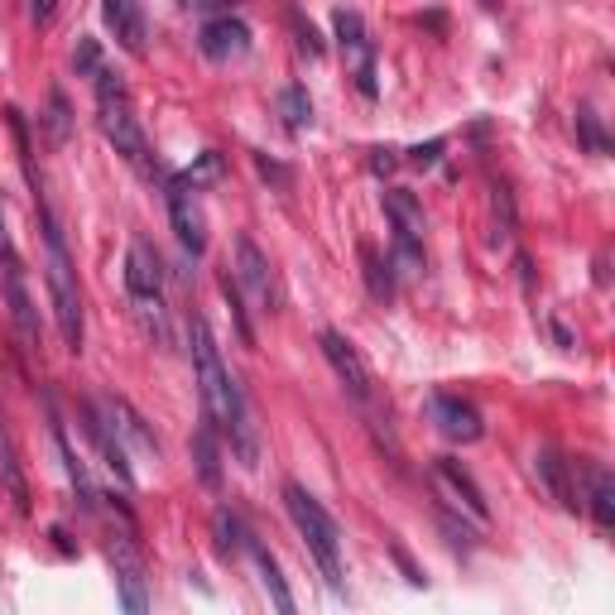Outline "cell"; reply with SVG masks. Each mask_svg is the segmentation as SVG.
<instances>
[{"instance_id": "cell-13", "label": "cell", "mask_w": 615, "mask_h": 615, "mask_svg": "<svg viewBox=\"0 0 615 615\" xmlns=\"http://www.w3.org/2000/svg\"><path fill=\"white\" fill-rule=\"evenodd\" d=\"M428 418H433V428L448 442H462V448H471V442L486 438V418H481V409L462 395H452V389H438L433 399H428Z\"/></svg>"}, {"instance_id": "cell-15", "label": "cell", "mask_w": 615, "mask_h": 615, "mask_svg": "<svg viewBox=\"0 0 615 615\" xmlns=\"http://www.w3.org/2000/svg\"><path fill=\"white\" fill-rule=\"evenodd\" d=\"M83 428H87L91 448L101 452V462H107L116 476H121V486H135V466H130V452H125V442L116 438V428H111L107 409H101V399H87L83 404Z\"/></svg>"}, {"instance_id": "cell-33", "label": "cell", "mask_w": 615, "mask_h": 615, "mask_svg": "<svg viewBox=\"0 0 615 615\" xmlns=\"http://www.w3.org/2000/svg\"><path fill=\"white\" fill-rule=\"evenodd\" d=\"M442 150H448V140H428V145L409 150V164H414V168H433V164L442 160Z\"/></svg>"}, {"instance_id": "cell-27", "label": "cell", "mask_w": 615, "mask_h": 615, "mask_svg": "<svg viewBox=\"0 0 615 615\" xmlns=\"http://www.w3.org/2000/svg\"><path fill=\"white\" fill-rule=\"evenodd\" d=\"M44 135H48V145H68V135H73V107H68V97H63V87H48V111H44Z\"/></svg>"}, {"instance_id": "cell-4", "label": "cell", "mask_w": 615, "mask_h": 615, "mask_svg": "<svg viewBox=\"0 0 615 615\" xmlns=\"http://www.w3.org/2000/svg\"><path fill=\"white\" fill-rule=\"evenodd\" d=\"M188 356H193V375H198V395H202V414L217 424V433H227L231 404L241 395V381L227 371L221 347L212 337V322L202 312H188Z\"/></svg>"}, {"instance_id": "cell-35", "label": "cell", "mask_w": 615, "mask_h": 615, "mask_svg": "<svg viewBox=\"0 0 615 615\" xmlns=\"http://www.w3.org/2000/svg\"><path fill=\"white\" fill-rule=\"evenodd\" d=\"M395 562H399V568H404V578H409L414 586H424V572H418V568H414V558H409V553H404V548H399V543H395Z\"/></svg>"}, {"instance_id": "cell-22", "label": "cell", "mask_w": 615, "mask_h": 615, "mask_svg": "<svg viewBox=\"0 0 615 615\" xmlns=\"http://www.w3.org/2000/svg\"><path fill=\"white\" fill-rule=\"evenodd\" d=\"M385 217H389V227H395V235L424 241L428 217H424V202H418L414 193H404V188H385Z\"/></svg>"}, {"instance_id": "cell-6", "label": "cell", "mask_w": 615, "mask_h": 615, "mask_svg": "<svg viewBox=\"0 0 615 615\" xmlns=\"http://www.w3.org/2000/svg\"><path fill=\"white\" fill-rule=\"evenodd\" d=\"M318 347H322V356H327V365H332L337 385H342L347 395L356 399L361 409H365V414L375 418V404H381V389H375V375H371V365H365V356H361V347L351 342L347 332H337V327H322V332H318Z\"/></svg>"}, {"instance_id": "cell-1", "label": "cell", "mask_w": 615, "mask_h": 615, "mask_svg": "<svg viewBox=\"0 0 615 615\" xmlns=\"http://www.w3.org/2000/svg\"><path fill=\"white\" fill-rule=\"evenodd\" d=\"M30 193H34V217L39 231H44V279H48V304H54V322L58 337L68 351H83L87 327H83V294H77V265L68 255V235H63V221L54 217L39 178L30 174Z\"/></svg>"}, {"instance_id": "cell-11", "label": "cell", "mask_w": 615, "mask_h": 615, "mask_svg": "<svg viewBox=\"0 0 615 615\" xmlns=\"http://www.w3.org/2000/svg\"><path fill=\"white\" fill-rule=\"evenodd\" d=\"M332 34L342 44V54L351 58V77H356V91L365 101L381 97V83H375V44H371V30H365L361 10H337L332 15Z\"/></svg>"}, {"instance_id": "cell-19", "label": "cell", "mask_w": 615, "mask_h": 615, "mask_svg": "<svg viewBox=\"0 0 615 615\" xmlns=\"http://www.w3.org/2000/svg\"><path fill=\"white\" fill-rule=\"evenodd\" d=\"M578 471L586 476L582 509H592L596 529H615V476H611V466H601V462H578Z\"/></svg>"}, {"instance_id": "cell-3", "label": "cell", "mask_w": 615, "mask_h": 615, "mask_svg": "<svg viewBox=\"0 0 615 615\" xmlns=\"http://www.w3.org/2000/svg\"><path fill=\"white\" fill-rule=\"evenodd\" d=\"M284 505H289V519H294L304 548L312 553V562H318L322 582L342 596L347 592V562H342V534H337V519L327 515V505L308 486H298V481L284 486Z\"/></svg>"}, {"instance_id": "cell-18", "label": "cell", "mask_w": 615, "mask_h": 615, "mask_svg": "<svg viewBox=\"0 0 615 615\" xmlns=\"http://www.w3.org/2000/svg\"><path fill=\"white\" fill-rule=\"evenodd\" d=\"M101 15H107V30L116 34V44L125 54H145V15H140V0H101Z\"/></svg>"}, {"instance_id": "cell-26", "label": "cell", "mask_w": 615, "mask_h": 615, "mask_svg": "<svg viewBox=\"0 0 615 615\" xmlns=\"http://www.w3.org/2000/svg\"><path fill=\"white\" fill-rule=\"evenodd\" d=\"M212 529H217V548L227 558H241L245 553V543H251V529H245V519L235 515V509L221 505L217 515H212Z\"/></svg>"}, {"instance_id": "cell-17", "label": "cell", "mask_w": 615, "mask_h": 615, "mask_svg": "<svg viewBox=\"0 0 615 615\" xmlns=\"http://www.w3.org/2000/svg\"><path fill=\"white\" fill-rule=\"evenodd\" d=\"M198 48L212 63H231V58H245L251 54V30H245L235 15H217V20H207L202 24V34H198Z\"/></svg>"}, {"instance_id": "cell-5", "label": "cell", "mask_w": 615, "mask_h": 615, "mask_svg": "<svg viewBox=\"0 0 615 615\" xmlns=\"http://www.w3.org/2000/svg\"><path fill=\"white\" fill-rule=\"evenodd\" d=\"M125 294L130 304H135V318L145 327L150 342L168 347V308H164V260L160 251L145 241V235H135L125 251Z\"/></svg>"}, {"instance_id": "cell-25", "label": "cell", "mask_w": 615, "mask_h": 615, "mask_svg": "<svg viewBox=\"0 0 615 615\" xmlns=\"http://www.w3.org/2000/svg\"><path fill=\"white\" fill-rule=\"evenodd\" d=\"M0 486L10 491L15 509H30V481H24V471H20V462H15V442H10L6 424H0Z\"/></svg>"}, {"instance_id": "cell-24", "label": "cell", "mask_w": 615, "mask_h": 615, "mask_svg": "<svg viewBox=\"0 0 615 615\" xmlns=\"http://www.w3.org/2000/svg\"><path fill=\"white\" fill-rule=\"evenodd\" d=\"M54 442H58V457H63V466H68V481H73V491H77V501H83V509H97V486H91V476H87V466L77 462V452H73V442L68 433H63V424H58V414H54Z\"/></svg>"}, {"instance_id": "cell-31", "label": "cell", "mask_w": 615, "mask_h": 615, "mask_svg": "<svg viewBox=\"0 0 615 615\" xmlns=\"http://www.w3.org/2000/svg\"><path fill=\"white\" fill-rule=\"evenodd\" d=\"M289 24H294V34H298V54H308V58H322V54H327V48H322V34L312 30V20H304V10H294Z\"/></svg>"}, {"instance_id": "cell-20", "label": "cell", "mask_w": 615, "mask_h": 615, "mask_svg": "<svg viewBox=\"0 0 615 615\" xmlns=\"http://www.w3.org/2000/svg\"><path fill=\"white\" fill-rule=\"evenodd\" d=\"M188 452H193V466H198V481L207 491H221V433H217V424L202 414V424L193 428V442H188Z\"/></svg>"}, {"instance_id": "cell-12", "label": "cell", "mask_w": 615, "mask_h": 615, "mask_svg": "<svg viewBox=\"0 0 615 615\" xmlns=\"http://www.w3.org/2000/svg\"><path fill=\"white\" fill-rule=\"evenodd\" d=\"M0 284H6V308H10V322H15V337L20 347L39 351V308H34V294L30 284H24V265H20V251L0 255Z\"/></svg>"}, {"instance_id": "cell-7", "label": "cell", "mask_w": 615, "mask_h": 615, "mask_svg": "<svg viewBox=\"0 0 615 615\" xmlns=\"http://www.w3.org/2000/svg\"><path fill=\"white\" fill-rule=\"evenodd\" d=\"M107 553H111V572H116L121 606L130 615H145L150 611V586H145V558H140V548H135V519H121V529L111 534Z\"/></svg>"}, {"instance_id": "cell-36", "label": "cell", "mask_w": 615, "mask_h": 615, "mask_svg": "<svg viewBox=\"0 0 615 615\" xmlns=\"http://www.w3.org/2000/svg\"><path fill=\"white\" fill-rule=\"evenodd\" d=\"M395 154H399V150H375V160H371V168H375V174H389V168L399 164Z\"/></svg>"}, {"instance_id": "cell-23", "label": "cell", "mask_w": 615, "mask_h": 615, "mask_svg": "<svg viewBox=\"0 0 615 615\" xmlns=\"http://www.w3.org/2000/svg\"><path fill=\"white\" fill-rule=\"evenodd\" d=\"M361 279H365V294L375 298V304H389L395 298V265H389V255H381L371 241H361Z\"/></svg>"}, {"instance_id": "cell-10", "label": "cell", "mask_w": 615, "mask_h": 615, "mask_svg": "<svg viewBox=\"0 0 615 615\" xmlns=\"http://www.w3.org/2000/svg\"><path fill=\"white\" fill-rule=\"evenodd\" d=\"M164 202H168V221H174L178 245L198 260L207 251V217H202V202H198V183H193L188 174L164 178Z\"/></svg>"}, {"instance_id": "cell-9", "label": "cell", "mask_w": 615, "mask_h": 615, "mask_svg": "<svg viewBox=\"0 0 615 615\" xmlns=\"http://www.w3.org/2000/svg\"><path fill=\"white\" fill-rule=\"evenodd\" d=\"M235 289H241L245 298H251L255 312H279V284H274V265L270 255L260 251V245L251 241V235H235V270H231Z\"/></svg>"}, {"instance_id": "cell-21", "label": "cell", "mask_w": 615, "mask_h": 615, "mask_svg": "<svg viewBox=\"0 0 615 615\" xmlns=\"http://www.w3.org/2000/svg\"><path fill=\"white\" fill-rule=\"evenodd\" d=\"M245 558L255 562V572H260V586H265V592H270L274 611L294 615V592H289V582H284V568H279V558H274L270 548L255 539V534H251V543H245Z\"/></svg>"}, {"instance_id": "cell-38", "label": "cell", "mask_w": 615, "mask_h": 615, "mask_svg": "<svg viewBox=\"0 0 615 615\" xmlns=\"http://www.w3.org/2000/svg\"><path fill=\"white\" fill-rule=\"evenodd\" d=\"M481 10H501V0H481Z\"/></svg>"}, {"instance_id": "cell-8", "label": "cell", "mask_w": 615, "mask_h": 615, "mask_svg": "<svg viewBox=\"0 0 615 615\" xmlns=\"http://www.w3.org/2000/svg\"><path fill=\"white\" fill-rule=\"evenodd\" d=\"M428 476H433V491H438V501H448L457 515H466L476 529H486L491 525V505H486V491L476 486V476L457 462V457H433L428 462Z\"/></svg>"}, {"instance_id": "cell-14", "label": "cell", "mask_w": 615, "mask_h": 615, "mask_svg": "<svg viewBox=\"0 0 615 615\" xmlns=\"http://www.w3.org/2000/svg\"><path fill=\"white\" fill-rule=\"evenodd\" d=\"M534 471H539L543 491L553 495V501L568 509V515H582V491H578V462H568L553 442H543L539 452H534Z\"/></svg>"}, {"instance_id": "cell-16", "label": "cell", "mask_w": 615, "mask_h": 615, "mask_svg": "<svg viewBox=\"0 0 615 615\" xmlns=\"http://www.w3.org/2000/svg\"><path fill=\"white\" fill-rule=\"evenodd\" d=\"M101 409H107L111 428H116V438L125 442V452H130V448H140V452H150V457H160V452H164V448H160V438H154V428L145 424V414H140L125 395H101Z\"/></svg>"}, {"instance_id": "cell-30", "label": "cell", "mask_w": 615, "mask_h": 615, "mask_svg": "<svg viewBox=\"0 0 615 615\" xmlns=\"http://www.w3.org/2000/svg\"><path fill=\"white\" fill-rule=\"evenodd\" d=\"M73 73L77 77H97L101 73V44L91 34L77 39V48H73Z\"/></svg>"}, {"instance_id": "cell-2", "label": "cell", "mask_w": 615, "mask_h": 615, "mask_svg": "<svg viewBox=\"0 0 615 615\" xmlns=\"http://www.w3.org/2000/svg\"><path fill=\"white\" fill-rule=\"evenodd\" d=\"M91 87H97V125H101V135L111 140V150L121 154L145 183L164 178V168L150 150L145 125H140V116H135V101H130V87L111 68H101L97 77H91Z\"/></svg>"}, {"instance_id": "cell-29", "label": "cell", "mask_w": 615, "mask_h": 615, "mask_svg": "<svg viewBox=\"0 0 615 615\" xmlns=\"http://www.w3.org/2000/svg\"><path fill=\"white\" fill-rule=\"evenodd\" d=\"M221 298L231 304V322H235V332H241V342H245V347H255V327H251V318H245L241 289H235V279H231V274H221Z\"/></svg>"}, {"instance_id": "cell-28", "label": "cell", "mask_w": 615, "mask_h": 615, "mask_svg": "<svg viewBox=\"0 0 615 615\" xmlns=\"http://www.w3.org/2000/svg\"><path fill=\"white\" fill-rule=\"evenodd\" d=\"M279 111H284V125L289 130H308L312 125V101L304 87H284L279 91Z\"/></svg>"}, {"instance_id": "cell-34", "label": "cell", "mask_w": 615, "mask_h": 615, "mask_svg": "<svg viewBox=\"0 0 615 615\" xmlns=\"http://www.w3.org/2000/svg\"><path fill=\"white\" fill-rule=\"evenodd\" d=\"M58 15V0H30V24H39V30H48Z\"/></svg>"}, {"instance_id": "cell-37", "label": "cell", "mask_w": 615, "mask_h": 615, "mask_svg": "<svg viewBox=\"0 0 615 615\" xmlns=\"http://www.w3.org/2000/svg\"><path fill=\"white\" fill-rule=\"evenodd\" d=\"M6 251H15V241H10V231H6V212H0V255Z\"/></svg>"}, {"instance_id": "cell-32", "label": "cell", "mask_w": 615, "mask_h": 615, "mask_svg": "<svg viewBox=\"0 0 615 615\" xmlns=\"http://www.w3.org/2000/svg\"><path fill=\"white\" fill-rule=\"evenodd\" d=\"M578 135H582V145L586 150H592V154H606L611 150V140H606V130H601V121H596V116L592 111H578Z\"/></svg>"}]
</instances>
